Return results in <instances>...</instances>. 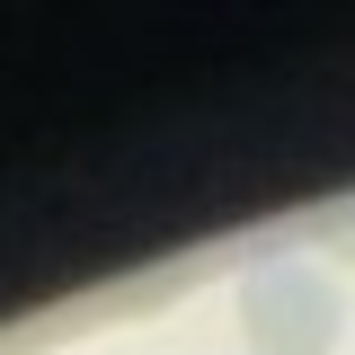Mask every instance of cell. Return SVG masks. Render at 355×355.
<instances>
[{"label":"cell","mask_w":355,"mask_h":355,"mask_svg":"<svg viewBox=\"0 0 355 355\" xmlns=\"http://www.w3.org/2000/svg\"><path fill=\"white\" fill-rule=\"evenodd\" d=\"M240 338H249V355H338L347 293L311 258H266L240 275Z\"/></svg>","instance_id":"cell-1"},{"label":"cell","mask_w":355,"mask_h":355,"mask_svg":"<svg viewBox=\"0 0 355 355\" xmlns=\"http://www.w3.org/2000/svg\"><path fill=\"white\" fill-rule=\"evenodd\" d=\"M311 240H320L329 258H347V266H355V196H329V205L311 214Z\"/></svg>","instance_id":"cell-2"}]
</instances>
